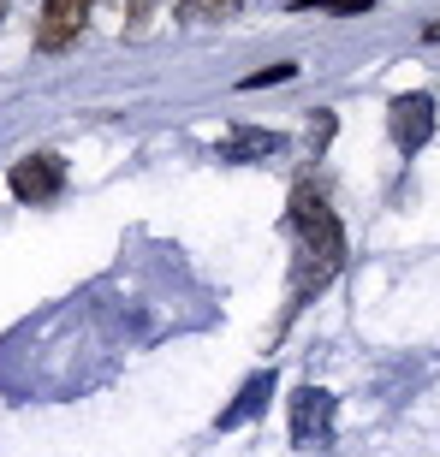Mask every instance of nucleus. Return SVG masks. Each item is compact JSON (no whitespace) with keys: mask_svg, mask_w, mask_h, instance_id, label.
Returning <instances> with one entry per match:
<instances>
[{"mask_svg":"<svg viewBox=\"0 0 440 457\" xmlns=\"http://www.w3.org/2000/svg\"><path fill=\"white\" fill-rule=\"evenodd\" d=\"M292 232L304 244V268L292 279V297H304L309 286H327L334 268L345 262V232H339V214L327 208V196L316 185H298L292 190Z\"/></svg>","mask_w":440,"mask_h":457,"instance_id":"f257e3e1","label":"nucleus"},{"mask_svg":"<svg viewBox=\"0 0 440 457\" xmlns=\"http://www.w3.org/2000/svg\"><path fill=\"white\" fill-rule=\"evenodd\" d=\"M6 190L18 203H54L66 190V161L60 154H24V161L6 167Z\"/></svg>","mask_w":440,"mask_h":457,"instance_id":"f03ea898","label":"nucleus"},{"mask_svg":"<svg viewBox=\"0 0 440 457\" xmlns=\"http://www.w3.org/2000/svg\"><path fill=\"white\" fill-rule=\"evenodd\" d=\"M387 131H393V143L405 154H417L435 137V96L428 89H410V96H393L387 102Z\"/></svg>","mask_w":440,"mask_h":457,"instance_id":"7ed1b4c3","label":"nucleus"},{"mask_svg":"<svg viewBox=\"0 0 440 457\" xmlns=\"http://www.w3.org/2000/svg\"><path fill=\"white\" fill-rule=\"evenodd\" d=\"M327 434H334V398L322 386L292 392V445L316 452V445H327Z\"/></svg>","mask_w":440,"mask_h":457,"instance_id":"20e7f679","label":"nucleus"},{"mask_svg":"<svg viewBox=\"0 0 440 457\" xmlns=\"http://www.w3.org/2000/svg\"><path fill=\"white\" fill-rule=\"evenodd\" d=\"M89 6H96V0H48V6H42V30H36V48L42 54L72 48L89 24Z\"/></svg>","mask_w":440,"mask_h":457,"instance_id":"39448f33","label":"nucleus"},{"mask_svg":"<svg viewBox=\"0 0 440 457\" xmlns=\"http://www.w3.org/2000/svg\"><path fill=\"white\" fill-rule=\"evenodd\" d=\"M286 149V137H274V131H238L220 143V161H256V154H280Z\"/></svg>","mask_w":440,"mask_h":457,"instance_id":"423d86ee","label":"nucleus"},{"mask_svg":"<svg viewBox=\"0 0 440 457\" xmlns=\"http://www.w3.org/2000/svg\"><path fill=\"white\" fill-rule=\"evenodd\" d=\"M268 398H274V374H256L250 386L238 392V404H233V410H220V428H238V422H250V416H256L262 404H268Z\"/></svg>","mask_w":440,"mask_h":457,"instance_id":"0eeeda50","label":"nucleus"},{"mask_svg":"<svg viewBox=\"0 0 440 457\" xmlns=\"http://www.w3.org/2000/svg\"><path fill=\"white\" fill-rule=\"evenodd\" d=\"M238 0H179V18L185 24H203V18H233Z\"/></svg>","mask_w":440,"mask_h":457,"instance_id":"6e6552de","label":"nucleus"},{"mask_svg":"<svg viewBox=\"0 0 440 457\" xmlns=\"http://www.w3.org/2000/svg\"><path fill=\"white\" fill-rule=\"evenodd\" d=\"M381 0H298V12H369Z\"/></svg>","mask_w":440,"mask_h":457,"instance_id":"1a4fd4ad","label":"nucleus"},{"mask_svg":"<svg viewBox=\"0 0 440 457\" xmlns=\"http://www.w3.org/2000/svg\"><path fill=\"white\" fill-rule=\"evenodd\" d=\"M286 78H298V66H268V71H250V78H244V89H268V84H286Z\"/></svg>","mask_w":440,"mask_h":457,"instance_id":"9d476101","label":"nucleus"},{"mask_svg":"<svg viewBox=\"0 0 440 457\" xmlns=\"http://www.w3.org/2000/svg\"><path fill=\"white\" fill-rule=\"evenodd\" d=\"M423 36H428V42H440V24H428V30H423Z\"/></svg>","mask_w":440,"mask_h":457,"instance_id":"9b49d317","label":"nucleus"},{"mask_svg":"<svg viewBox=\"0 0 440 457\" xmlns=\"http://www.w3.org/2000/svg\"><path fill=\"white\" fill-rule=\"evenodd\" d=\"M0 6H6V0H0Z\"/></svg>","mask_w":440,"mask_h":457,"instance_id":"f8f14e48","label":"nucleus"}]
</instances>
